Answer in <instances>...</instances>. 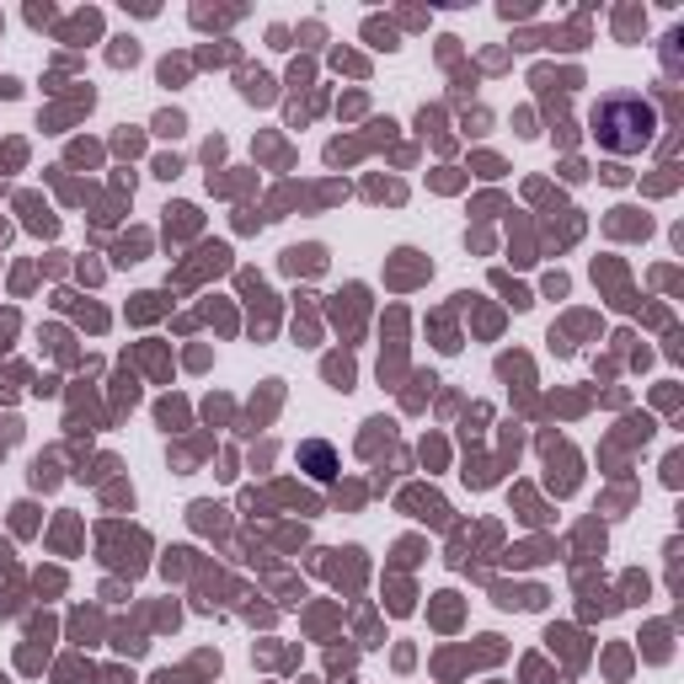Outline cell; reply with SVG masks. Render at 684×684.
Segmentation results:
<instances>
[{"instance_id":"cell-1","label":"cell","mask_w":684,"mask_h":684,"mask_svg":"<svg viewBox=\"0 0 684 684\" xmlns=\"http://www.w3.org/2000/svg\"><path fill=\"white\" fill-rule=\"evenodd\" d=\"M594 128L598 150H609V156H641L652 139H658V107L647 102V96H604L594 107Z\"/></svg>"},{"instance_id":"cell-2","label":"cell","mask_w":684,"mask_h":684,"mask_svg":"<svg viewBox=\"0 0 684 684\" xmlns=\"http://www.w3.org/2000/svg\"><path fill=\"white\" fill-rule=\"evenodd\" d=\"M299 460L310 466V476H316V481H332V476H338V455H332V444H321V438L299 444Z\"/></svg>"}]
</instances>
